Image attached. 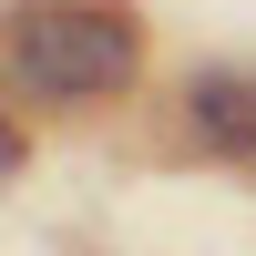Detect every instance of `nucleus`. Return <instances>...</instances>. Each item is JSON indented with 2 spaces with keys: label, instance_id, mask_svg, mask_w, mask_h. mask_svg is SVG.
<instances>
[{
  "label": "nucleus",
  "instance_id": "f257e3e1",
  "mask_svg": "<svg viewBox=\"0 0 256 256\" xmlns=\"http://www.w3.org/2000/svg\"><path fill=\"white\" fill-rule=\"evenodd\" d=\"M0 62H10V82L31 102H102L134 82L144 41L113 0H31L10 20V41H0Z\"/></svg>",
  "mask_w": 256,
  "mask_h": 256
},
{
  "label": "nucleus",
  "instance_id": "f03ea898",
  "mask_svg": "<svg viewBox=\"0 0 256 256\" xmlns=\"http://www.w3.org/2000/svg\"><path fill=\"white\" fill-rule=\"evenodd\" d=\"M184 123L216 154H256V72H195L184 82Z\"/></svg>",
  "mask_w": 256,
  "mask_h": 256
},
{
  "label": "nucleus",
  "instance_id": "7ed1b4c3",
  "mask_svg": "<svg viewBox=\"0 0 256 256\" xmlns=\"http://www.w3.org/2000/svg\"><path fill=\"white\" fill-rule=\"evenodd\" d=\"M10 174H20V134L0 123V184H10Z\"/></svg>",
  "mask_w": 256,
  "mask_h": 256
}]
</instances>
